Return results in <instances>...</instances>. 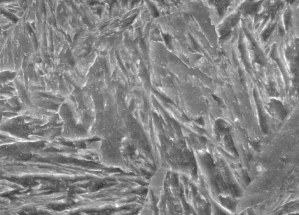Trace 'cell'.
Instances as JSON below:
<instances>
[{
  "label": "cell",
  "instance_id": "6da1fadb",
  "mask_svg": "<svg viewBox=\"0 0 299 215\" xmlns=\"http://www.w3.org/2000/svg\"><path fill=\"white\" fill-rule=\"evenodd\" d=\"M15 77V74L14 72L6 71L0 74V82H6L14 79Z\"/></svg>",
  "mask_w": 299,
  "mask_h": 215
}]
</instances>
